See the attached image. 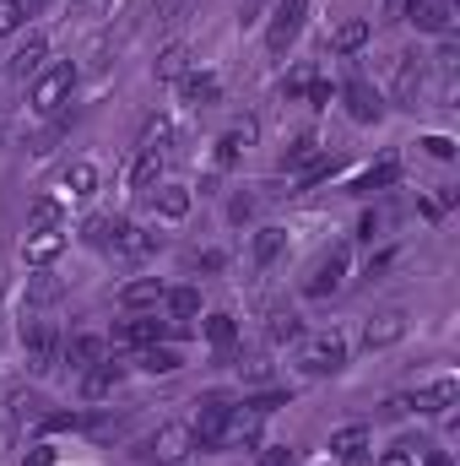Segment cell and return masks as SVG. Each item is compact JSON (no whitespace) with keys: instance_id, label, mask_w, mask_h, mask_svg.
I'll list each match as a JSON object with an SVG mask.
<instances>
[{"instance_id":"1","label":"cell","mask_w":460,"mask_h":466,"mask_svg":"<svg viewBox=\"0 0 460 466\" xmlns=\"http://www.w3.org/2000/svg\"><path fill=\"white\" fill-rule=\"evenodd\" d=\"M233 396L223 390H212V396H201V418L190 423V434H195V445H206V451H223V440H228V423H233Z\"/></svg>"},{"instance_id":"2","label":"cell","mask_w":460,"mask_h":466,"mask_svg":"<svg viewBox=\"0 0 460 466\" xmlns=\"http://www.w3.org/2000/svg\"><path fill=\"white\" fill-rule=\"evenodd\" d=\"M76 93V66H49L33 76V109L38 115H60V104Z\"/></svg>"},{"instance_id":"3","label":"cell","mask_w":460,"mask_h":466,"mask_svg":"<svg viewBox=\"0 0 460 466\" xmlns=\"http://www.w3.org/2000/svg\"><path fill=\"white\" fill-rule=\"evenodd\" d=\"M304 16H309V0H276L271 11V27H265V49L271 55H287L304 33Z\"/></svg>"},{"instance_id":"4","label":"cell","mask_w":460,"mask_h":466,"mask_svg":"<svg viewBox=\"0 0 460 466\" xmlns=\"http://www.w3.org/2000/svg\"><path fill=\"white\" fill-rule=\"evenodd\" d=\"M190 451H195L190 423H163V429L152 434V445H146V466H185Z\"/></svg>"},{"instance_id":"5","label":"cell","mask_w":460,"mask_h":466,"mask_svg":"<svg viewBox=\"0 0 460 466\" xmlns=\"http://www.w3.org/2000/svg\"><path fill=\"white\" fill-rule=\"evenodd\" d=\"M460 401V385L445 374V380H434V385H423V390H412V396H395L390 407L395 412H423V418H439V412H450Z\"/></svg>"},{"instance_id":"6","label":"cell","mask_w":460,"mask_h":466,"mask_svg":"<svg viewBox=\"0 0 460 466\" xmlns=\"http://www.w3.org/2000/svg\"><path fill=\"white\" fill-rule=\"evenodd\" d=\"M22 348H27V374H49V369L60 363V337H55L49 320L22 326Z\"/></svg>"},{"instance_id":"7","label":"cell","mask_w":460,"mask_h":466,"mask_svg":"<svg viewBox=\"0 0 460 466\" xmlns=\"http://www.w3.org/2000/svg\"><path fill=\"white\" fill-rule=\"evenodd\" d=\"M342 277H346V244H336V249L320 255L315 271L304 277V299H331V293H342Z\"/></svg>"},{"instance_id":"8","label":"cell","mask_w":460,"mask_h":466,"mask_svg":"<svg viewBox=\"0 0 460 466\" xmlns=\"http://www.w3.org/2000/svg\"><path fill=\"white\" fill-rule=\"evenodd\" d=\"M298 363H304V374H342L346 369V342L336 337V331H331V337H315V342H304Z\"/></svg>"},{"instance_id":"9","label":"cell","mask_w":460,"mask_h":466,"mask_svg":"<svg viewBox=\"0 0 460 466\" xmlns=\"http://www.w3.org/2000/svg\"><path fill=\"white\" fill-rule=\"evenodd\" d=\"M342 104L357 125H379V119H385V98H379V87H368V82H346Z\"/></svg>"},{"instance_id":"10","label":"cell","mask_w":460,"mask_h":466,"mask_svg":"<svg viewBox=\"0 0 460 466\" xmlns=\"http://www.w3.org/2000/svg\"><path fill=\"white\" fill-rule=\"evenodd\" d=\"M163 337H168V320H157V315H135V320H119L115 326L119 348H152V342H163Z\"/></svg>"},{"instance_id":"11","label":"cell","mask_w":460,"mask_h":466,"mask_svg":"<svg viewBox=\"0 0 460 466\" xmlns=\"http://www.w3.org/2000/svg\"><path fill=\"white\" fill-rule=\"evenodd\" d=\"M119 380H125V363H115V358L93 363L87 380H82V401H109V396L119 390Z\"/></svg>"},{"instance_id":"12","label":"cell","mask_w":460,"mask_h":466,"mask_svg":"<svg viewBox=\"0 0 460 466\" xmlns=\"http://www.w3.org/2000/svg\"><path fill=\"white\" fill-rule=\"evenodd\" d=\"M179 98H185L190 109H212V104L223 98V82H217L212 71H185V76H179Z\"/></svg>"},{"instance_id":"13","label":"cell","mask_w":460,"mask_h":466,"mask_svg":"<svg viewBox=\"0 0 460 466\" xmlns=\"http://www.w3.org/2000/svg\"><path fill=\"white\" fill-rule=\"evenodd\" d=\"M368 445H374V434H368L363 423H346V429H336V434H331V456H336V461H346V466H363Z\"/></svg>"},{"instance_id":"14","label":"cell","mask_w":460,"mask_h":466,"mask_svg":"<svg viewBox=\"0 0 460 466\" xmlns=\"http://www.w3.org/2000/svg\"><path fill=\"white\" fill-rule=\"evenodd\" d=\"M406 337V315L401 309H385V315H374L368 320V331H363V348L374 352V348H395Z\"/></svg>"},{"instance_id":"15","label":"cell","mask_w":460,"mask_h":466,"mask_svg":"<svg viewBox=\"0 0 460 466\" xmlns=\"http://www.w3.org/2000/svg\"><path fill=\"white\" fill-rule=\"evenodd\" d=\"M417 93H423V66H417V55H401V66H395V104L417 109Z\"/></svg>"},{"instance_id":"16","label":"cell","mask_w":460,"mask_h":466,"mask_svg":"<svg viewBox=\"0 0 460 466\" xmlns=\"http://www.w3.org/2000/svg\"><path fill=\"white\" fill-rule=\"evenodd\" d=\"M190 207H195L190 185H157V218H168V223H185V218H190Z\"/></svg>"},{"instance_id":"17","label":"cell","mask_w":460,"mask_h":466,"mask_svg":"<svg viewBox=\"0 0 460 466\" xmlns=\"http://www.w3.org/2000/svg\"><path fill=\"white\" fill-rule=\"evenodd\" d=\"M163 293H168V288H163L157 277H135V282L119 288V304H125V309H152V304H163Z\"/></svg>"},{"instance_id":"18","label":"cell","mask_w":460,"mask_h":466,"mask_svg":"<svg viewBox=\"0 0 460 466\" xmlns=\"http://www.w3.org/2000/svg\"><path fill=\"white\" fill-rule=\"evenodd\" d=\"M104 352H109V342H104V337H93V331H76V337L65 342V358H71L76 369H93V363H104Z\"/></svg>"},{"instance_id":"19","label":"cell","mask_w":460,"mask_h":466,"mask_svg":"<svg viewBox=\"0 0 460 466\" xmlns=\"http://www.w3.org/2000/svg\"><path fill=\"white\" fill-rule=\"evenodd\" d=\"M368 33H374V27H368V16H346L342 27L331 33V49H336V55H357V49L368 44Z\"/></svg>"},{"instance_id":"20","label":"cell","mask_w":460,"mask_h":466,"mask_svg":"<svg viewBox=\"0 0 460 466\" xmlns=\"http://www.w3.org/2000/svg\"><path fill=\"white\" fill-rule=\"evenodd\" d=\"M44 55H49V44H44V38H27V44L11 55V76H22V82L38 76V71H44Z\"/></svg>"},{"instance_id":"21","label":"cell","mask_w":460,"mask_h":466,"mask_svg":"<svg viewBox=\"0 0 460 466\" xmlns=\"http://www.w3.org/2000/svg\"><path fill=\"white\" fill-rule=\"evenodd\" d=\"M249 141H255V119H244V125H233L228 136L217 141V163H223V168H233V163L244 157V147H249Z\"/></svg>"},{"instance_id":"22","label":"cell","mask_w":460,"mask_h":466,"mask_svg":"<svg viewBox=\"0 0 460 466\" xmlns=\"http://www.w3.org/2000/svg\"><path fill=\"white\" fill-rule=\"evenodd\" d=\"M135 363H141L146 374H179V369H185V358H179V352L157 348V342H152V348H135Z\"/></svg>"},{"instance_id":"23","label":"cell","mask_w":460,"mask_h":466,"mask_svg":"<svg viewBox=\"0 0 460 466\" xmlns=\"http://www.w3.org/2000/svg\"><path fill=\"white\" fill-rule=\"evenodd\" d=\"M152 185H163V152H141L130 168V190H152Z\"/></svg>"},{"instance_id":"24","label":"cell","mask_w":460,"mask_h":466,"mask_svg":"<svg viewBox=\"0 0 460 466\" xmlns=\"http://www.w3.org/2000/svg\"><path fill=\"white\" fill-rule=\"evenodd\" d=\"M265 331H271V342H298V337H304V320H298V309L276 304V309H271V326H265Z\"/></svg>"},{"instance_id":"25","label":"cell","mask_w":460,"mask_h":466,"mask_svg":"<svg viewBox=\"0 0 460 466\" xmlns=\"http://www.w3.org/2000/svg\"><path fill=\"white\" fill-rule=\"evenodd\" d=\"M163 304H168L174 320H195V315H201V293H195V288H168Z\"/></svg>"},{"instance_id":"26","label":"cell","mask_w":460,"mask_h":466,"mask_svg":"<svg viewBox=\"0 0 460 466\" xmlns=\"http://www.w3.org/2000/svg\"><path fill=\"white\" fill-rule=\"evenodd\" d=\"M60 249H65V233H55V228H49V233H33V238H27V260H33V266H49Z\"/></svg>"},{"instance_id":"27","label":"cell","mask_w":460,"mask_h":466,"mask_svg":"<svg viewBox=\"0 0 460 466\" xmlns=\"http://www.w3.org/2000/svg\"><path fill=\"white\" fill-rule=\"evenodd\" d=\"M206 342L228 358L233 342H238V326H233V315H206Z\"/></svg>"},{"instance_id":"28","label":"cell","mask_w":460,"mask_h":466,"mask_svg":"<svg viewBox=\"0 0 460 466\" xmlns=\"http://www.w3.org/2000/svg\"><path fill=\"white\" fill-rule=\"evenodd\" d=\"M395 179H401V163H395V157H385V163H379V168H368L352 190H357V196H368V190H385V185H395Z\"/></svg>"},{"instance_id":"29","label":"cell","mask_w":460,"mask_h":466,"mask_svg":"<svg viewBox=\"0 0 460 466\" xmlns=\"http://www.w3.org/2000/svg\"><path fill=\"white\" fill-rule=\"evenodd\" d=\"M315 157H325V152H320V141H315V136H298V141L282 152V168H309Z\"/></svg>"},{"instance_id":"30","label":"cell","mask_w":460,"mask_h":466,"mask_svg":"<svg viewBox=\"0 0 460 466\" xmlns=\"http://www.w3.org/2000/svg\"><path fill=\"white\" fill-rule=\"evenodd\" d=\"M282 244H287V233L282 228H260L255 233V266H271V260L282 255Z\"/></svg>"},{"instance_id":"31","label":"cell","mask_w":460,"mask_h":466,"mask_svg":"<svg viewBox=\"0 0 460 466\" xmlns=\"http://www.w3.org/2000/svg\"><path fill=\"white\" fill-rule=\"evenodd\" d=\"M65 185H71V196H93L98 190V168L93 163H71L65 168Z\"/></svg>"},{"instance_id":"32","label":"cell","mask_w":460,"mask_h":466,"mask_svg":"<svg viewBox=\"0 0 460 466\" xmlns=\"http://www.w3.org/2000/svg\"><path fill=\"white\" fill-rule=\"evenodd\" d=\"M27 299H33V304H49V299H60V282H55V271H44V266H38V277L27 282Z\"/></svg>"},{"instance_id":"33","label":"cell","mask_w":460,"mask_h":466,"mask_svg":"<svg viewBox=\"0 0 460 466\" xmlns=\"http://www.w3.org/2000/svg\"><path fill=\"white\" fill-rule=\"evenodd\" d=\"M49 228H60V207L55 201H38L33 218H27V233H49Z\"/></svg>"},{"instance_id":"34","label":"cell","mask_w":460,"mask_h":466,"mask_svg":"<svg viewBox=\"0 0 460 466\" xmlns=\"http://www.w3.org/2000/svg\"><path fill=\"white\" fill-rule=\"evenodd\" d=\"M22 16H27V0H0V38H5V33H16V27H22Z\"/></svg>"},{"instance_id":"35","label":"cell","mask_w":460,"mask_h":466,"mask_svg":"<svg viewBox=\"0 0 460 466\" xmlns=\"http://www.w3.org/2000/svg\"><path fill=\"white\" fill-rule=\"evenodd\" d=\"M157 76H163V82H179V76H185V49H179V44L157 60Z\"/></svg>"},{"instance_id":"36","label":"cell","mask_w":460,"mask_h":466,"mask_svg":"<svg viewBox=\"0 0 460 466\" xmlns=\"http://www.w3.org/2000/svg\"><path fill=\"white\" fill-rule=\"evenodd\" d=\"M163 141H168V119H152L141 130V152H163Z\"/></svg>"},{"instance_id":"37","label":"cell","mask_w":460,"mask_h":466,"mask_svg":"<svg viewBox=\"0 0 460 466\" xmlns=\"http://www.w3.org/2000/svg\"><path fill=\"white\" fill-rule=\"evenodd\" d=\"M244 407L265 418V412H276V407H287V390H265V396H255V401H244Z\"/></svg>"},{"instance_id":"38","label":"cell","mask_w":460,"mask_h":466,"mask_svg":"<svg viewBox=\"0 0 460 466\" xmlns=\"http://www.w3.org/2000/svg\"><path fill=\"white\" fill-rule=\"evenodd\" d=\"M109 228H115L109 218H93V223H87V244H98V249H104V244H109Z\"/></svg>"},{"instance_id":"39","label":"cell","mask_w":460,"mask_h":466,"mask_svg":"<svg viewBox=\"0 0 460 466\" xmlns=\"http://www.w3.org/2000/svg\"><path fill=\"white\" fill-rule=\"evenodd\" d=\"M423 147H428V152H434V157H445V163H450V157H455V141H450V136H428V141H423Z\"/></svg>"},{"instance_id":"40","label":"cell","mask_w":460,"mask_h":466,"mask_svg":"<svg viewBox=\"0 0 460 466\" xmlns=\"http://www.w3.org/2000/svg\"><path fill=\"white\" fill-rule=\"evenodd\" d=\"M238 369H244V374H249V380H271V363H265V358H244V363H238Z\"/></svg>"},{"instance_id":"41","label":"cell","mask_w":460,"mask_h":466,"mask_svg":"<svg viewBox=\"0 0 460 466\" xmlns=\"http://www.w3.org/2000/svg\"><path fill=\"white\" fill-rule=\"evenodd\" d=\"M309 82H315V76H309V71H293V76H287V82H282V93H309Z\"/></svg>"},{"instance_id":"42","label":"cell","mask_w":460,"mask_h":466,"mask_svg":"<svg viewBox=\"0 0 460 466\" xmlns=\"http://www.w3.org/2000/svg\"><path fill=\"white\" fill-rule=\"evenodd\" d=\"M309 104L325 109V104H331V87H325V82H309Z\"/></svg>"},{"instance_id":"43","label":"cell","mask_w":460,"mask_h":466,"mask_svg":"<svg viewBox=\"0 0 460 466\" xmlns=\"http://www.w3.org/2000/svg\"><path fill=\"white\" fill-rule=\"evenodd\" d=\"M76 423H82L76 412H55V418H44V429H76Z\"/></svg>"},{"instance_id":"44","label":"cell","mask_w":460,"mask_h":466,"mask_svg":"<svg viewBox=\"0 0 460 466\" xmlns=\"http://www.w3.org/2000/svg\"><path fill=\"white\" fill-rule=\"evenodd\" d=\"M379 466H412V451H406V445H401V451H385Z\"/></svg>"},{"instance_id":"45","label":"cell","mask_w":460,"mask_h":466,"mask_svg":"<svg viewBox=\"0 0 460 466\" xmlns=\"http://www.w3.org/2000/svg\"><path fill=\"white\" fill-rule=\"evenodd\" d=\"M249 212H255V201H249V196H233V223H244Z\"/></svg>"},{"instance_id":"46","label":"cell","mask_w":460,"mask_h":466,"mask_svg":"<svg viewBox=\"0 0 460 466\" xmlns=\"http://www.w3.org/2000/svg\"><path fill=\"white\" fill-rule=\"evenodd\" d=\"M195 266H201V271H223V255H217V249H206V255H195Z\"/></svg>"},{"instance_id":"47","label":"cell","mask_w":460,"mask_h":466,"mask_svg":"<svg viewBox=\"0 0 460 466\" xmlns=\"http://www.w3.org/2000/svg\"><path fill=\"white\" fill-rule=\"evenodd\" d=\"M27 466H55V451H49V445H38V451L27 456Z\"/></svg>"},{"instance_id":"48","label":"cell","mask_w":460,"mask_h":466,"mask_svg":"<svg viewBox=\"0 0 460 466\" xmlns=\"http://www.w3.org/2000/svg\"><path fill=\"white\" fill-rule=\"evenodd\" d=\"M390 260H395V249H379V255H374V260H368V277H374V271H385V266H390Z\"/></svg>"},{"instance_id":"49","label":"cell","mask_w":460,"mask_h":466,"mask_svg":"<svg viewBox=\"0 0 460 466\" xmlns=\"http://www.w3.org/2000/svg\"><path fill=\"white\" fill-rule=\"evenodd\" d=\"M109 5H115V0H82V16H104Z\"/></svg>"},{"instance_id":"50","label":"cell","mask_w":460,"mask_h":466,"mask_svg":"<svg viewBox=\"0 0 460 466\" xmlns=\"http://www.w3.org/2000/svg\"><path fill=\"white\" fill-rule=\"evenodd\" d=\"M374 233H379V218H374V212H368V218H363V223H357V238H374Z\"/></svg>"},{"instance_id":"51","label":"cell","mask_w":460,"mask_h":466,"mask_svg":"<svg viewBox=\"0 0 460 466\" xmlns=\"http://www.w3.org/2000/svg\"><path fill=\"white\" fill-rule=\"evenodd\" d=\"M260 466H293V456H287V451H265V461Z\"/></svg>"},{"instance_id":"52","label":"cell","mask_w":460,"mask_h":466,"mask_svg":"<svg viewBox=\"0 0 460 466\" xmlns=\"http://www.w3.org/2000/svg\"><path fill=\"white\" fill-rule=\"evenodd\" d=\"M428 466H450V456L445 451H428Z\"/></svg>"}]
</instances>
